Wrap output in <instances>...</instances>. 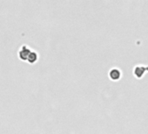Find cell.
Masks as SVG:
<instances>
[{
	"label": "cell",
	"mask_w": 148,
	"mask_h": 134,
	"mask_svg": "<svg viewBox=\"0 0 148 134\" xmlns=\"http://www.w3.org/2000/svg\"><path fill=\"white\" fill-rule=\"evenodd\" d=\"M31 52H32V51L27 45H23V46H21V48L18 51V57L24 61L27 60Z\"/></svg>",
	"instance_id": "1"
},
{
	"label": "cell",
	"mask_w": 148,
	"mask_h": 134,
	"mask_svg": "<svg viewBox=\"0 0 148 134\" xmlns=\"http://www.w3.org/2000/svg\"><path fill=\"white\" fill-rule=\"evenodd\" d=\"M148 72V66H144V65H136L133 69V73L136 76V78L140 79L142 78L143 74Z\"/></svg>",
	"instance_id": "2"
},
{
	"label": "cell",
	"mask_w": 148,
	"mask_h": 134,
	"mask_svg": "<svg viewBox=\"0 0 148 134\" xmlns=\"http://www.w3.org/2000/svg\"><path fill=\"white\" fill-rule=\"evenodd\" d=\"M109 76H110V79H112V80H118L121 77V72L118 68H112L109 72Z\"/></svg>",
	"instance_id": "3"
},
{
	"label": "cell",
	"mask_w": 148,
	"mask_h": 134,
	"mask_svg": "<svg viewBox=\"0 0 148 134\" xmlns=\"http://www.w3.org/2000/svg\"><path fill=\"white\" fill-rule=\"evenodd\" d=\"M38 53H37L36 51H32V52L30 53V55H29V57H28V58H27V61H28L30 64H33V63H35V62L38 60Z\"/></svg>",
	"instance_id": "4"
}]
</instances>
